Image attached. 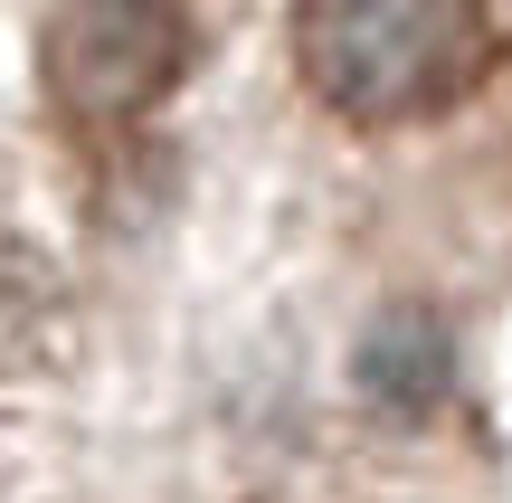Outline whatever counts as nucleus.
I'll return each instance as SVG.
<instances>
[{
  "label": "nucleus",
  "mask_w": 512,
  "mask_h": 503,
  "mask_svg": "<svg viewBox=\"0 0 512 503\" xmlns=\"http://www.w3.org/2000/svg\"><path fill=\"white\" fill-rule=\"evenodd\" d=\"M361 380L380 399H399V409H437L446 399V323L437 314H380V333L361 352Z\"/></svg>",
  "instance_id": "3"
},
{
  "label": "nucleus",
  "mask_w": 512,
  "mask_h": 503,
  "mask_svg": "<svg viewBox=\"0 0 512 503\" xmlns=\"http://www.w3.org/2000/svg\"><path fill=\"white\" fill-rule=\"evenodd\" d=\"M484 0H294V76L351 133H408L484 86Z\"/></svg>",
  "instance_id": "1"
},
{
  "label": "nucleus",
  "mask_w": 512,
  "mask_h": 503,
  "mask_svg": "<svg viewBox=\"0 0 512 503\" xmlns=\"http://www.w3.org/2000/svg\"><path fill=\"white\" fill-rule=\"evenodd\" d=\"M200 57V0H48L38 76L76 133H124L181 95Z\"/></svg>",
  "instance_id": "2"
}]
</instances>
